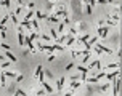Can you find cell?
Wrapping results in <instances>:
<instances>
[{
    "mask_svg": "<svg viewBox=\"0 0 122 96\" xmlns=\"http://www.w3.org/2000/svg\"><path fill=\"white\" fill-rule=\"evenodd\" d=\"M35 48L37 50H40V51H61V50H64V46L60 43H55V45H47V43H37L35 45Z\"/></svg>",
    "mask_w": 122,
    "mask_h": 96,
    "instance_id": "cell-1",
    "label": "cell"
},
{
    "mask_svg": "<svg viewBox=\"0 0 122 96\" xmlns=\"http://www.w3.org/2000/svg\"><path fill=\"white\" fill-rule=\"evenodd\" d=\"M108 32H109V29H108V26L96 27V34H98V37H103V38H106V37H108Z\"/></svg>",
    "mask_w": 122,
    "mask_h": 96,
    "instance_id": "cell-2",
    "label": "cell"
},
{
    "mask_svg": "<svg viewBox=\"0 0 122 96\" xmlns=\"http://www.w3.org/2000/svg\"><path fill=\"white\" fill-rule=\"evenodd\" d=\"M114 90H113V96H117L119 95V87H121V80H119V77H116L114 79Z\"/></svg>",
    "mask_w": 122,
    "mask_h": 96,
    "instance_id": "cell-3",
    "label": "cell"
},
{
    "mask_svg": "<svg viewBox=\"0 0 122 96\" xmlns=\"http://www.w3.org/2000/svg\"><path fill=\"white\" fill-rule=\"evenodd\" d=\"M105 75H106L105 72H100V74H98L96 77H88V79H85V80H87L88 83H95V82H98V80H101L103 77H105Z\"/></svg>",
    "mask_w": 122,
    "mask_h": 96,
    "instance_id": "cell-4",
    "label": "cell"
},
{
    "mask_svg": "<svg viewBox=\"0 0 122 96\" xmlns=\"http://www.w3.org/2000/svg\"><path fill=\"white\" fill-rule=\"evenodd\" d=\"M96 48L100 50L101 53H108V54H113V50L111 48H106V46H103V45H96Z\"/></svg>",
    "mask_w": 122,
    "mask_h": 96,
    "instance_id": "cell-5",
    "label": "cell"
},
{
    "mask_svg": "<svg viewBox=\"0 0 122 96\" xmlns=\"http://www.w3.org/2000/svg\"><path fill=\"white\" fill-rule=\"evenodd\" d=\"M64 82H66V79H64V77L58 79V82H56V90H58V91H60V90H63V85H64Z\"/></svg>",
    "mask_w": 122,
    "mask_h": 96,
    "instance_id": "cell-6",
    "label": "cell"
},
{
    "mask_svg": "<svg viewBox=\"0 0 122 96\" xmlns=\"http://www.w3.org/2000/svg\"><path fill=\"white\" fill-rule=\"evenodd\" d=\"M42 87H44L45 90V93H53V87H50L47 82H42Z\"/></svg>",
    "mask_w": 122,
    "mask_h": 96,
    "instance_id": "cell-7",
    "label": "cell"
},
{
    "mask_svg": "<svg viewBox=\"0 0 122 96\" xmlns=\"http://www.w3.org/2000/svg\"><path fill=\"white\" fill-rule=\"evenodd\" d=\"M55 16H68V10H64V8L56 10V15Z\"/></svg>",
    "mask_w": 122,
    "mask_h": 96,
    "instance_id": "cell-8",
    "label": "cell"
},
{
    "mask_svg": "<svg viewBox=\"0 0 122 96\" xmlns=\"http://www.w3.org/2000/svg\"><path fill=\"white\" fill-rule=\"evenodd\" d=\"M119 67H121V62H113L106 66V69H119Z\"/></svg>",
    "mask_w": 122,
    "mask_h": 96,
    "instance_id": "cell-9",
    "label": "cell"
},
{
    "mask_svg": "<svg viewBox=\"0 0 122 96\" xmlns=\"http://www.w3.org/2000/svg\"><path fill=\"white\" fill-rule=\"evenodd\" d=\"M34 15L37 16V21H39V19H45V18H47V15L42 13V11H34Z\"/></svg>",
    "mask_w": 122,
    "mask_h": 96,
    "instance_id": "cell-10",
    "label": "cell"
},
{
    "mask_svg": "<svg viewBox=\"0 0 122 96\" xmlns=\"http://www.w3.org/2000/svg\"><path fill=\"white\" fill-rule=\"evenodd\" d=\"M71 87H72L74 90H76V88L82 87V82H77V80H72V82H71Z\"/></svg>",
    "mask_w": 122,
    "mask_h": 96,
    "instance_id": "cell-11",
    "label": "cell"
},
{
    "mask_svg": "<svg viewBox=\"0 0 122 96\" xmlns=\"http://www.w3.org/2000/svg\"><path fill=\"white\" fill-rule=\"evenodd\" d=\"M47 19H48V23H60L58 16H47Z\"/></svg>",
    "mask_w": 122,
    "mask_h": 96,
    "instance_id": "cell-12",
    "label": "cell"
},
{
    "mask_svg": "<svg viewBox=\"0 0 122 96\" xmlns=\"http://www.w3.org/2000/svg\"><path fill=\"white\" fill-rule=\"evenodd\" d=\"M3 74H5V77H11V79L16 77V74L15 72H10V70H3Z\"/></svg>",
    "mask_w": 122,
    "mask_h": 96,
    "instance_id": "cell-13",
    "label": "cell"
},
{
    "mask_svg": "<svg viewBox=\"0 0 122 96\" xmlns=\"http://www.w3.org/2000/svg\"><path fill=\"white\" fill-rule=\"evenodd\" d=\"M8 19H10V13H8V15H5V16L0 19V24H3V26H5V23H8Z\"/></svg>",
    "mask_w": 122,
    "mask_h": 96,
    "instance_id": "cell-14",
    "label": "cell"
},
{
    "mask_svg": "<svg viewBox=\"0 0 122 96\" xmlns=\"http://www.w3.org/2000/svg\"><path fill=\"white\" fill-rule=\"evenodd\" d=\"M5 56H7V58H8V59H11V61L15 62V61H18L16 58H15V56H13V54H11V53L10 51H5Z\"/></svg>",
    "mask_w": 122,
    "mask_h": 96,
    "instance_id": "cell-15",
    "label": "cell"
},
{
    "mask_svg": "<svg viewBox=\"0 0 122 96\" xmlns=\"http://www.w3.org/2000/svg\"><path fill=\"white\" fill-rule=\"evenodd\" d=\"M0 48H2L3 51H10V48H11V46H10V45H7V43H0Z\"/></svg>",
    "mask_w": 122,
    "mask_h": 96,
    "instance_id": "cell-16",
    "label": "cell"
},
{
    "mask_svg": "<svg viewBox=\"0 0 122 96\" xmlns=\"http://www.w3.org/2000/svg\"><path fill=\"white\" fill-rule=\"evenodd\" d=\"M32 16H34V10H31V11H29V13L26 15V16H24V21H29V19H31Z\"/></svg>",
    "mask_w": 122,
    "mask_h": 96,
    "instance_id": "cell-17",
    "label": "cell"
},
{
    "mask_svg": "<svg viewBox=\"0 0 122 96\" xmlns=\"http://www.w3.org/2000/svg\"><path fill=\"white\" fill-rule=\"evenodd\" d=\"M10 19H11V21H13V23L18 26V18H16V15H15V13H10Z\"/></svg>",
    "mask_w": 122,
    "mask_h": 96,
    "instance_id": "cell-18",
    "label": "cell"
},
{
    "mask_svg": "<svg viewBox=\"0 0 122 96\" xmlns=\"http://www.w3.org/2000/svg\"><path fill=\"white\" fill-rule=\"evenodd\" d=\"M31 26H32V29H35V31H37V29H39V21H37V19L31 21Z\"/></svg>",
    "mask_w": 122,
    "mask_h": 96,
    "instance_id": "cell-19",
    "label": "cell"
},
{
    "mask_svg": "<svg viewBox=\"0 0 122 96\" xmlns=\"http://www.w3.org/2000/svg\"><path fill=\"white\" fill-rule=\"evenodd\" d=\"M87 40H88V35H82V37H79V42H80V43H85Z\"/></svg>",
    "mask_w": 122,
    "mask_h": 96,
    "instance_id": "cell-20",
    "label": "cell"
},
{
    "mask_svg": "<svg viewBox=\"0 0 122 96\" xmlns=\"http://www.w3.org/2000/svg\"><path fill=\"white\" fill-rule=\"evenodd\" d=\"M85 11H87V15H92V13H93V10H92V7H90L88 3H85Z\"/></svg>",
    "mask_w": 122,
    "mask_h": 96,
    "instance_id": "cell-21",
    "label": "cell"
},
{
    "mask_svg": "<svg viewBox=\"0 0 122 96\" xmlns=\"http://www.w3.org/2000/svg\"><path fill=\"white\" fill-rule=\"evenodd\" d=\"M109 87H111L109 83H105V85H101V87H100V90H101V91H108V90H109Z\"/></svg>",
    "mask_w": 122,
    "mask_h": 96,
    "instance_id": "cell-22",
    "label": "cell"
},
{
    "mask_svg": "<svg viewBox=\"0 0 122 96\" xmlns=\"http://www.w3.org/2000/svg\"><path fill=\"white\" fill-rule=\"evenodd\" d=\"M74 42H76V37H69V38L66 40V43H68V46H69V45H72Z\"/></svg>",
    "mask_w": 122,
    "mask_h": 96,
    "instance_id": "cell-23",
    "label": "cell"
},
{
    "mask_svg": "<svg viewBox=\"0 0 122 96\" xmlns=\"http://www.w3.org/2000/svg\"><path fill=\"white\" fill-rule=\"evenodd\" d=\"M88 61H90V53H88V54H85V56H84V59H82V64H87Z\"/></svg>",
    "mask_w": 122,
    "mask_h": 96,
    "instance_id": "cell-24",
    "label": "cell"
},
{
    "mask_svg": "<svg viewBox=\"0 0 122 96\" xmlns=\"http://www.w3.org/2000/svg\"><path fill=\"white\" fill-rule=\"evenodd\" d=\"M0 85H3V87H5V74H3V72L0 74Z\"/></svg>",
    "mask_w": 122,
    "mask_h": 96,
    "instance_id": "cell-25",
    "label": "cell"
},
{
    "mask_svg": "<svg viewBox=\"0 0 122 96\" xmlns=\"http://www.w3.org/2000/svg\"><path fill=\"white\" fill-rule=\"evenodd\" d=\"M40 74H42V66H39V67H37V69H35V77H39V75H40Z\"/></svg>",
    "mask_w": 122,
    "mask_h": 96,
    "instance_id": "cell-26",
    "label": "cell"
},
{
    "mask_svg": "<svg viewBox=\"0 0 122 96\" xmlns=\"http://www.w3.org/2000/svg\"><path fill=\"white\" fill-rule=\"evenodd\" d=\"M8 66H10V61H3V62H2V66H0V67H2V69L5 70L7 67H8Z\"/></svg>",
    "mask_w": 122,
    "mask_h": 96,
    "instance_id": "cell-27",
    "label": "cell"
},
{
    "mask_svg": "<svg viewBox=\"0 0 122 96\" xmlns=\"http://www.w3.org/2000/svg\"><path fill=\"white\" fill-rule=\"evenodd\" d=\"M96 62H98V61H93V62H90V66H88L87 69H88V70H92L93 67H96Z\"/></svg>",
    "mask_w": 122,
    "mask_h": 96,
    "instance_id": "cell-28",
    "label": "cell"
},
{
    "mask_svg": "<svg viewBox=\"0 0 122 96\" xmlns=\"http://www.w3.org/2000/svg\"><path fill=\"white\" fill-rule=\"evenodd\" d=\"M2 3L5 5V8H7V10L10 8V0H2Z\"/></svg>",
    "mask_w": 122,
    "mask_h": 96,
    "instance_id": "cell-29",
    "label": "cell"
},
{
    "mask_svg": "<svg viewBox=\"0 0 122 96\" xmlns=\"http://www.w3.org/2000/svg\"><path fill=\"white\" fill-rule=\"evenodd\" d=\"M50 34H52V37L55 38V40L58 38V37H56V31H55V29H52V31H50Z\"/></svg>",
    "mask_w": 122,
    "mask_h": 96,
    "instance_id": "cell-30",
    "label": "cell"
},
{
    "mask_svg": "<svg viewBox=\"0 0 122 96\" xmlns=\"http://www.w3.org/2000/svg\"><path fill=\"white\" fill-rule=\"evenodd\" d=\"M88 5H90V7L93 8V7L96 5V0H88Z\"/></svg>",
    "mask_w": 122,
    "mask_h": 96,
    "instance_id": "cell-31",
    "label": "cell"
},
{
    "mask_svg": "<svg viewBox=\"0 0 122 96\" xmlns=\"http://www.w3.org/2000/svg\"><path fill=\"white\" fill-rule=\"evenodd\" d=\"M42 40H44V42H50V40H52V38H50V37H48V35H42Z\"/></svg>",
    "mask_w": 122,
    "mask_h": 96,
    "instance_id": "cell-32",
    "label": "cell"
},
{
    "mask_svg": "<svg viewBox=\"0 0 122 96\" xmlns=\"http://www.w3.org/2000/svg\"><path fill=\"white\" fill-rule=\"evenodd\" d=\"M21 10H23L21 7H18V8L15 10V15H21Z\"/></svg>",
    "mask_w": 122,
    "mask_h": 96,
    "instance_id": "cell-33",
    "label": "cell"
},
{
    "mask_svg": "<svg viewBox=\"0 0 122 96\" xmlns=\"http://www.w3.org/2000/svg\"><path fill=\"white\" fill-rule=\"evenodd\" d=\"M64 26H66V24H64V23H61V24H60V27H58V31H60V32H63V29H64Z\"/></svg>",
    "mask_w": 122,
    "mask_h": 96,
    "instance_id": "cell-34",
    "label": "cell"
},
{
    "mask_svg": "<svg viewBox=\"0 0 122 96\" xmlns=\"http://www.w3.org/2000/svg\"><path fill=\"white\" fill-rule=\"evenodd\" d=\"M27 8H29V10L34 8V2H29V3H27Z\"/></svg>",
    "mask_w": 122,
    "mask_h": 96,
    "instance_id": "cell-35",
    "label": "cell"
},
{
    "mask_svg": "<svg viewBox=\"0 0 122 96\" xmlns=\"http://www.w3.org/2000/svg\"><path fill=\"white\" fill-rule=\"evenodd\" d=\"M72 67H74V64H72V62H69V64H68V66H66V70H69V69H72Z\"/></svg>",
    "mask_w": 122,
    "mask_h": 96,
    "instance_id": "cell-36",
    "label": "cell"
},
{
    "mask_svg": "<svg viewBox=\"0 0 122 96\" xmlns=\"http://www.w3.org/2000/svg\"><path fill=\"white\" fill-rule=\"evenodd\" d=\"M42 95H45V90H39V91H37V96H42Z\"/></svg>",
    "mask_w": 122,
    "mask_h": 96,
    "instance_id": "cell-37",
    "label": "cell"
},
{
    "mask_svg": "<svg viewBox=\"0 0 122 96\" xmlns=\"http://www.w3.org/2000/svg\"><path fill=\"white\" fill-rule=\"evenodd\" d=\"M15 80H16V82H21V80H23V75H16Z\"/></svg>",
    "mask_w": 122,
    "mask_h": 96,
    "instance_id": "cell-38",
    "label": "cell"
},
{
    "mask_svg": "<svg viewBox=\"0 0 122 96\" xmlns=\"http://www.w3.org/2000/svg\"><path fill=\"white\" fill-rule=\"evenodd\" d=\"M69 32H71V35H76V34H77V31H76V29H69Z\"/></svg>",
    "mask_w": 122,
    "mask_h": 96,
    "instance_id": "cell-39",
    "label": "cell"
},
{
    "mask_svg": "<svg viewBox=\"0 0 122 96\" xmlns=\"http://www.w3.org/2000/svg\"><path fill=\"white\" fill-rule=\"evenodd\" d=\"M48 61H55V54H50V56H48Z\"/></svg>",
    "mask_w": 122,
    "mask_h": 96,
    "instance_id": "cell-40",
    "label": "cell"
},
{
    "mask_svg": "<svg viewBox=\"0 0 122 96\" xmlns=\"http://www.w3.org/2000/svg\"><path fill=\"white\" fill-rule=\"evenodd\" d=\"M0 31H7V27L3 26V24H0Z\"/></svg>",
    "mask_w": 122,
    "mask_h": 96,
    "instance_id": "cell-41",
    "label": "cell"
},
{
    "mask_svg": "<svg viewBox=\"0 0 122 96\" xmlns=\"http://www.w3.org/2000/svg\"><path fill=\"white\" fill-rule=\"evenodd\" d=\"M0 61H5V56H2V54H0Z\"/></svg>",
    "mask_w": 122,
    "mask_h": 96,
    "instance_id": "cell-42",
    "label": "cell"
},
{
    "mask_svg": "<svg viewBox=\"0 0 122 96\" xmlns=\"http://www.w3.org/2000/svg\"><path fill=\"white\" fill-rule=\"evenodd\" d=\"M64 96H72V93H66V95H64Z\"/></svg>",
    "mask_w": 122,
    "mask_h": 96,
    "instance_id": "cell-43",
    "label": "cell"
},
{
    "mask_svg": "<svg viewBox=\"0 0 122 96\" xmlns=\"http://www.w3.org/2000/svg\"><path fill=\"white\" fill-rule=\"evenodd\" d=\"M106 2H109V3H111V2H114V0H106Z\"/></svg>",
    "mask_w": 122,
    "mask_h": 96,
    "instance_id": "cell-44",
    "label": "cell"
}]
</instances>
